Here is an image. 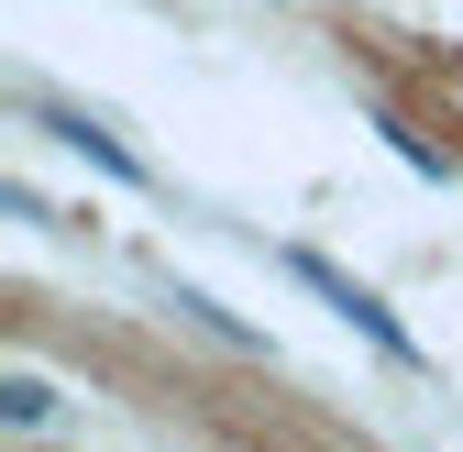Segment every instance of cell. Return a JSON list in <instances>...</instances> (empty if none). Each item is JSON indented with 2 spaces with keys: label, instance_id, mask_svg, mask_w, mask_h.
Segmentation results:
<instances>
[{
  "label": "cell",
  "instance_id": "1",
  "mask_svg": "<svg viewBox=\"0 0 463 452\" xmlns=\"http://www.w3.org/2000/svg\"><path fill=\"white\" fill-rule=\"evenodd\" d=\"M0 398H12V419H23V430H44V419H55V386H44V375H12Z\"/></svg>",
  "mask_w": 463,
  "mask_h": 452
}]
</instances>
